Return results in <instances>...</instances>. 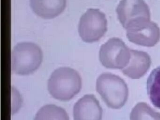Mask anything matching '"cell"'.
<instances>
[{
  "mask_svg": "<svg viewBox=\"0 0 160 120\" xmlns=\"http://www.w3.org/2000/svg\"><path fill=\"white\" fill-rule=\"evenodd\" d=\"M42 60V52L38 45L32 42L18 43L12 52V71L19 75L32 74L40 67Z\"/></svg>",
  "mask_w": 160,
  "mask_h": 120,
  "instance_id": "cell-3",
  "label": "cell"
},
{
  "mask_svg": "<svg viewBox=\"0 0 160 120\" xmlns=\"http://www.w3.org/2000/svg\"><path fill=\"white\" fill-rule=\"evenodd\" d=\"M102 109L95 96L86 95L74 106V120H102Z\"/></svg>",
  "mask_w": 160,
  "mask_h": 120,
  "instance_id": "cell-8",
  "label": "cell"
},
{
  "mask_svg": "<svg viewBox=\"0 0 160 120\" xmlns=\"http://www.w3.org/2000/svg\"><path fill=\"white\" fill-rule=\"evenodd\" d=\"M147 91L152 105L160 109V66L154 68L148 78Z\"/></svg>",
  "mask_w": 160,
  "mask_h": 120,
  "instance_id": "cell-11",
  "label": "cell"
},
{
  "mask_svg": "<svg viewBox=\"0 0 160 120\" xmlns=\"http://www.w3.org/2000/svg\"><path fill=\"white\" fill-rule=\"evenodd\" d=\"M34 120H69L66 111L55 105H47L39 109Z\"/></svg>",
  "mask_w": 160,
  "mask_h": 120,
  "instance_id": "cell-12",
  "label": "cell"
},
{
  "mask_svg": "<svg viewBox=\"0 0 160 120\" xmlns=\"http://www.w3.org/2000/svg\"><path fill=\"white\" fill-rule=\"evenodd\" d=\"M66 2V0H30L33 12L44 19L58 17L64 11Z\"/></svg>",
  "mask_w": 160,
  "mask_h": 120,
  "instance_id": "cell-10",
  "label": "cell"
},
{
  "mask_svg": "<svg viewBox=\"0 0 160 120\" xmlns=\"http://www.w3.org/2000/svg\"><path fill=\"white\" fill-rule=\"evenodd\" d=\"M96 90L108 107L118 109L127 101L129 90L120 77L109 73L101 74L96 81Z\"/></svg>",
  "mask_w": 160,
  "mask_h": 120,
  "instance_id": "cell-2",
  "label": "cell"
},
{
  "mask_svg": "<svg viewBox=\"0 0 160 120\" xmlns=\"http://www.w3.org/2000/svg\"><path fill=\"white\" fill-rule=\"evenodd\" d=\"M116 11L120 22L126 30L151 21L150 9L144 0H122Z\"/></svg>",
  "mask_w": 160,
  "mask_h": 120,
  "instance_id": "cell-4",
  "label": "cell"
},
{
  "mask_svg": "<svg viewBox=\"0 0 160 120\" xmlns=\"http://www.w3.org/2000/svg\"><path fill=\"white\" fill-rule=\"evenodd\" d=\"M130 58V49L118 38H110L101 46L99 52L101 63L110 69H123L128 64Z\"/></svg>",
  "mask_w": 160,
  "mask_h": 120,
  "instance_id": "cell-6",
  "label": "cell"
},
{
  "mask_svg": "<svg viewBox=\"0 0 160 120\" xmlns=\"http://www.w3.org/2000/svg\"><path fill=\"white\" fill-rule=\"evenodd\" d=\"M78 29L79 35L84 42H97L107 31L108 22L105 14L98 9H88L80 18Z\"/></svg>",
  "mask_w": 160,
  "mask_h": 120,
  "instance_id": "cell-5",
  "label": "cell"
},
{
  "mask_svg": "<svg viewBox=\"0 0 160 120\" xmlns=\"http://www.w3.org/2000/svg\"><path fill=\"white\" fill-rule=\"evenodd\" d=\"M130 120H160V113L152 109L147 103H138L132 110Z\"/></svg>",
  "mask_w": 160,
  "mask_h": 120,
  "instance_id": "cell-13",
  "label": "cell"
},
{
  "mask_svg": "<svg viewBox=\"0 0 160 120\" xmlns=\"http://www.w3.org/2000/svg\"><path fill=\"white\" fill-rule=\"evenodd\" d=\"M131 58L127 65L122 69L125 76L133 79H139L148 72L151 64V59L147 52L130 49Z\"/></svg>",
  "mask_w": 160,
  "mask_h": 120,
  "instance_id": "cell-9",
  "label": "cell"
},
{
  "mask_svg": "<svg viewBox=\"0 0 160 120\" xmlns=\"http://www.w3.org/2000/svg\"><path fill=\"white\" fill-rule=\"evenodd\" d=\"M130 42L143 47H152L160 39V29L153 22H147L138 27L126 30Z\"/></svg>",
  "mask_w": 160,
  "mask_h": 120,
  "instance_id": "cell-7",
  "label": "cell"
},
{
  "mask_svg": "<svg viewBox=\"0 0 160 120\" xmlns=\"http://www.w3.org/2000/svg\"><path fill=\"white\" fill-rule=\"evenodd\" d=\"M82 87L79 73L69 67H61L51 74L48 81V92L54 98L61 101L71 100Z\"/></svg>",
  "mask_w": 160,
  "mask_h": 120,
  "instance_id": "cell-1",
  "label": "cell"
}]
</instances>
